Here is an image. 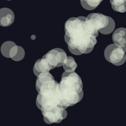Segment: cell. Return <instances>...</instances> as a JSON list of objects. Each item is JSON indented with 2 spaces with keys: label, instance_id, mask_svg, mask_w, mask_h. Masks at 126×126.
<instances>
[{
  "label": "cell",
  "instance_id": "cell-1",
  "mask_svg": "<svg viewBox=\"0 0 126 126\" xmlns=\"http://www.w3.org/2000/svg\"><path fill=\"white\" fill-rule=\"evenodd\" d=\"M64 40L69 51L75 55L88 54L97 42L98 31L85 16L72 17L65 23Z\"/></svg>",
  "mask_w": 126,
  "mask_h": 126
},
{
  "label": "cell",
  "instance_id": "cell-15",
  "mask_svg": "<svg viewBox=\"0 0 126 126\" xmlns=\"http://www.w3.org/2000/svg\"><path fill=\"white\" fill-rule=\"evenodd\" d=\"M108 18H109V23H108L107 26L106 27H105L104 29H101L98 31V32H100L103 35H108L111 33L112 32H113L115 27V23L113 18H112L110 16H108Z\"/></svg>",
  "mask_w": 126,
  "mask_h": 126
},
{
  "label": "cell",
  "instance_id": "cell-8",
  "mask_svg": "<svg viewBox=\"0 0 126 126\" xmlns=\"http://www.w3.org/2000/svg\"><path fill=\"white\" fill-rule=\"evenodd\" d=\"M15 15L11 9L3 8L0 9V26L9 27L13 23Z\"/></svg>",
  "mask_w": 126,
  "mask_h": 126
},
{
  "label": "cell",
  "instance_id": "cell-12",
  "mask_svg": "<svg viewBox=\"0 0 126 126\" xmlns=\"http://www.w3.org/2000/svg\"><path fill=\"white\" fill-rule=\"evenodd\" d=\"M63 68L65 70V71L71 72L75 71L77 68L78 64L75 61V59L73 57L68 56L66 57V59L65 60L64 63L63 65Z\"/></svg>",
  "mask_w": 126,
  "mask_h": 126
},
{
  "label": "cell",
  "instance_id": "cell-4",
  "mask_svg": "<svg viewBox=\"0 0 126 126\" xmlns=\"http://www.w3.org/2000/svg\"><path fill=\"white\" fill-rule=\"evenodd\" d=\"M126 48L113 44L105 48L104 56L107 61L115 66H121L126 60Z\"/></svg>",
  "mask_w": 126,
  "mask_h": 126
},
{
  "label": "cell",
  "instance_id": "cell-7",
  "mask_svg": "<svg viewBox=\"0 0 126 126\" xmlns=\"http://www.w3.org/2000/svg\"><path fill=\"white\" fill-rule=\"evenodd\" d=\"M86 18L92 22L98 31L106 27L109 23V18L107 16L101 13H91Z\"/></svg>",
  "mask_w": 126,
  "mask_h": 126
},
{
  "label": "cell",
  "instance_id": "cell-16",
  "mask_svg": "<svg viewBox=\"0 0 126 126\" xmlns=\"http://www.w3.org/2000/svg\"><path fill=\"white\" fill-rule=\"evenodd\" d=\"M15 45H16V44L12 41H6L4 42L1 47V52L2 55L4 57L10 58L9 52H10L11 48Z\"/></svg>",
  "mask_w": 126,
  "mask_h": 126
},
{
  "label": "cell",
  "instance_id": "cell-19",
  "mask_svg": "<svg viewBox=\"0 0 126 126\" xmlns=\"http://www.w3.org/2000/svg\"><path fill=\"white\" fill-rule=\"evenodd\" d=\"M7 1H12V0H7Z\"/></svg>",
  "mask_w": 126,
  "mask_h": 126
},
{
  "label": "cell",
  "instance_id": "cell-18",
  "mask_svg": "<svg viewBox=\"0 0 126 126\" xmlns=\"http://www.w3.org/2000/svg\"><path fill=\"white\" fill-rule=\"evenodd\" d=\"M18 51V46H16V44L13 46V47L11 48L10 50V52H9V56H10V58L12 59V57H14L16 55V54L17 53Z\"/></svg>",
  "mask_w": 126,
  "mask_h": 126
},
{
  "label": "cell",
  "instance_id": "cell-5",
  "mask_svg": "<svg viewBox=\"0 0 126 126\" xmlns=\"http://www.w3.org/2000/svg\"><path fill=\"white\" fill-rule=\"evenodd\" d=\"M42 113L43 115L45 122L49 124L60 123L67 117L66 109L63 106L42 112Z\"/></svg>",
  "mask_w": 126,
  "mask_h": 126
},
{
  "label": "cell",
  "instance_id": "cell-13",
  "mask_svg": "<svg viewBox=\"0 0 126 126\" xmlns=\"http://www.w3.org/2000/svg\"><path fill=\"white\" fill-rule=\"evenodd\" d=\"M83 8L86 10H93L96 8L103 0H79Z\"/></svg>",
  "mask_w": 126,
  "mask_h": 126
},
{
  "label": "cell",
  "instance_id": "cell-6",
  "mask_svg": "<svg viewBox=\"0 0 126 126\" xmlns=\"http://www.w3.org/2000/svg\"><path fill=\"white\" fill-rule=\"evenodd\" d=\"M50 63L54 69L56 67H61L63 65L67 57L66 52L62 49L56 48L49 51L43 56Z\"/></svg>",
  "mask_w": 126,
  "mask_h": 126
},
{
  "label": "cell",
  "instance_id": "cell-3",
  "mask_svg": "<svg viewBox=\"0 0 126 126\" xmlns=\"http://www.w3.org/2000/svg\"><path fill=\"white\" fill-rule=\"evenodd\" d=\"M38 93L36 105L41 112L63 106L61 98L59 83L55 79L43 83Z\"/></svg>",
  "mask_w": 126,
  "mask_h": 126
},
{
  "label": "cell",
  "instance_id": "cell-2",
  "mask_svg": "<svg viewBox=\"0 0 126 126\" xmlns=\"http://www.w3.org/2000/svg\"><path fill=\"white\" fill-rule=\"evenodd\" d=\"M62 104L64 108L73 106L83 97V83L75 71H64L59 83Z\"/></svg>",
  "mask_w": 126,
  "mask_h": 126
},
{
  "label": "cell",
  "instance_id": "cell-14",
  "mask_svg": "<svg viewBox=\"0 0 126 126\" xmlns=\"http://www.w3.org/2000/svg\"><path fill=\"white\" fill-rule=\"evenodd\" d=\"M110 2L114 11L120 13L126 12V0H110Z\"/></svg>",
  "mask_w": 126,
  "mask_h": 126
},
{
  "label": "cell",
  "instance_id": "cell-10",
  "mask_svg": "<svg viewBox=\"0 0 126 126\" xmlns=\"http://www.w3.org/2000/svg\"><path fill=\"white\" fill-rule=\"evenodd\" d=\"M126 29L125 28H119L113 32L112 40L115 44L121 47H126Z\"/></svg>",
  "mask_w": 126,
  "mask_h": 126
},
{
  "label": "cell",
  "instance_id": "cell-9",
  "mask_svg": "<svg viewBox=\"0 0 126 126\" xmlns=\"http://www.w3.org/2000/svg\"><path fill=\"white\" fill-rule=\"evenodd\" d=\"M53 69L54 67L50 64L48 61L42 57V59H39L35 62L33 71L34 75L37 76L40 73L43 72H49V71Z\"/></svg>",
  "mask_w": 126,
  "mask_h": 126
},
{
  "label": "cell",
  "instance_id": "cell-17",
  "mask_svg": "<svg viewBox=\"0 0 126 126\" xmlns=\"http://www.w3.org/2000/svg\"><path fill=\"white\" fill-rule=\"evenodd\" d=\"M25 55V52L23 47L18 46L17 53L16 54L14 57H12V59H13L15 61H20L24 58Z\"/></svg>",
  "mask_w": 126,
  "mask_h": 126
},
{
  "label": "cell",
  "instance_id": "cell-11",
  "mask_svg": "<svg viewBox=\"0 0 126 126\" xmlns=\"http://www.w3.org/2000/svg\"><path fill=\"white\" fill-rule=\"evenodd\" d=\"M37 77V80H36L35 86L36 90L37 92H39V88L43 83H46L48 81L54 79L53 76L49 72H43V73H40Z\"/></svg>",
  "mask_w": 126,
  "mask_h": 126
}]
</instances>
